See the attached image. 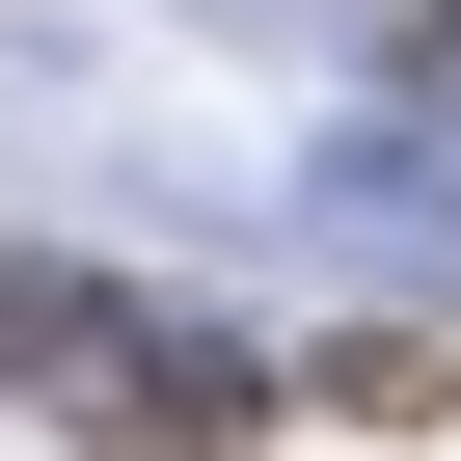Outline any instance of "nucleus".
I'll use <instances>...</instances> for the list:
<instances>
[{"label": "nucleus", "mask_w": 461, "mask_h": 461, "mask_svg": "<svg viewBox=\"0 0 461 461\" xmlns=\"http://www.w3.org/2000/svg\"><path fill=\"white\" fill-rule=\"evenodd\" d=\"M0 407H55L82 461H272L299 353H217L190 299H109V272H0Z\"/></svg>", "instance_id": "f257e3e1"}, {"label": "nucleus", "mask_w": 461, "mask_h": 461, "mask_svg": "<svg viewBox=\"0 0 461 461\" xmlns=\"http://www.w3.org/2000/svg\"><path fill=\"white\" fill-rule=\"evenodd\" d=\"M299 407H326V434H461V326H326Z\"/></svg>", "instance_id": "f03ea898"}, {"label": "nucleus", "mask_w": 461, "mask_h": 461, "mask_svg": "<svg viewBox=\"0 0 461 461\" xmlns=\"http://www.w3.org/2000/svg\"><path fill=\"white\" fill-rule=\"evenodd\" d=\"M380 28H407V82H461V0H380Z\"/></svg>", "instance_id": "7ed1b4c3"}]
</instances>
